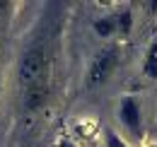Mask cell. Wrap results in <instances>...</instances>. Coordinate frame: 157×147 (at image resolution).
<instances>
[{
	"mask_svg": "<svg viewBox=\"0 0 157 147\" xmlns=\"http://www.w3.org/2000/svg\"><path fill=\"white\" fill-rule=\"evenodd\" d=\"M58 147H75V145H73L70 140H65V138H63V140H58Z\"/></svg>",
	"mask_w": 157,
	"mask_h": 147,
	"instance_id": "8",
	"label": "cell"
},
{
	"mask_svg": "<svg viewBox=\"0 0 157 147\" xmlns=\"http://www.w3.org/2000/svg\"><path fill=\"white\" fill-rule=\"evenodd\" d=\"M143 73H145V77H150V80H157V41L150 43L147 53L143 58Z\"/></svg>",
	"mask_w": 157,
	"mask_h": 147,
	"instance_id": "5",
	"label": "cell"
},
{
	"mask_svg": "<svg viewBox=\"0 0 157 147\" xmlns=\"http://www.w3.org/2000/svg\"><path fill=\"white\" fill-rule=\"evenodd\" d=\"M0 85H2V75H0ZM0 92H2V87H0Z\"/></svg>",
	"mask_w": 157,
	"mask_h": 147,
	"instance_id": "9",
	"label": "cell"
},
{
	"mask_svg": "<svg viewBox=\"0 0 157 147\" xmlns=\"http://www.w3.org/2000/svg\"><path fill=\"white\" fill-rule=\"evenodd\" d=\"M118 121L136 138L143 135V111H140V101L136 96H131V94L121 96V101H118Z\"/></svg>",
	"mask_w": 157,
	"mask_h": 147,
	"instance_id": "3",
	"label": "cell"
},
{
	"mask_svg": "<svg viewBox=\"0 0 157 147\" xmlns=\"http://www.w3.org/2000/svg\"><path fill=\"white\" fill-rule=\"evenodd\" d=\"M48 73H51V58L44 46H34L22 55L20 63V82L27 87H48Z\"/></svg>",
	"mask_w": 157,
	"mask_h": 147,
	"instance_id": "1",
	"label": "cell"
},
{
	"mask_svg": "<svg viewBox=\"0 0 157 147\" xmlns=\"http://www.w3.org/2000/svg\"><path fill=\"white\" fill-rule=\"evenodd\" d=\"M104 142H106V147H128V142L114 130H106V140Z\"/></svg>",
	"mask_w": 157,
	"mask_h": 147,
	"instance_id": "7",
	"label": "cell"
},
{
	"mask_svg": "<svg viewBox=\"0 0 157 147\" xmlns=\"http://www.w3.org/2000/svg\"><path fill=\"white\" fill-rule=\"evenodd\" d=\"M116 19H118V34H128V32H131V27H133V15H131V10L118 12Z\"/></svg>",
	"mask_w": 157,
	"mask_h": 147,
	"instance_id": "6",
	"label": "cell"
},
{
	"mask_svg": "<svg viewBox=\"0 0 157 147\" xmlns=\"http://www.w3.org/2000/svg\"><path fill=\"white\" fill-rule=\"evenodd\" d=\"M118 65V48L116 46H109L104 48L101 53H97V58L90 63V70H87V85L90 87H97L101 82H106L114 70Z\"/></svg>",
	"mask_w": 157,
	"mask_h": 147,
	"instance_id": "2",
	"label": "cell"
},
{
	"mask_svg": "<svg viewBox=\"0 0 157 147\" xmlns=\"http://www.w3.org/2000/svg\"><path fill=\"white\" fill-rule=\"evenodd\" d=\"M94 32H97L99 36H104V39L114 36V34L118 32V19H116V15H106V17H99L97 22H94Z\"/></svg>",
	"mask_w": 157,
	"mask_h": 147,
	"instance_id": "4",
	"label": "cell"
}]
</instances>
